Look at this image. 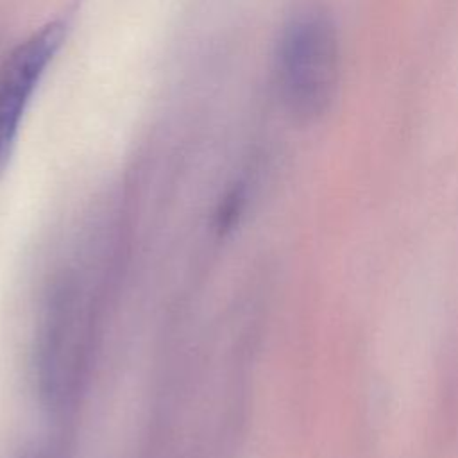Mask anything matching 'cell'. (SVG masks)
Wrapping results in <instances>:
<instances>
[{
    "label": "cell",
    "instance_id": "cell-1",
    "mask_svg": "<svg viewBox=\"0 0 458 458\" xmlns=\"http://www.w3.org/2000/svg\"><path fill=\"white\" fill-rule=\"evenodd\" d=\"M276 84L284 111L299 123L320 122L340 86V39L333 18L304 7L284 25L276 52Z\"/></svg>",
    "mask_w": 458,
    "mask_h": 458
},
{
    "label": "cell",
    "instance_id": "cell-2",
    "mask_svg": "<svg viewBox=\"0 0 458 458\" xmlns=\"http://www.w3.org/2000/svg\"><path fill=\"white\" fill-rule=\"evenodd\" d=\"M64 38V25L50 21L18 43L0 68V174L5 170L30 98Z\"/></svg>",
    "mask_w": 458,
    "mask_h": 458
},
{
    "label": "cell",
    "instance_id": "cell-3",
    "mask_svg": "<svg viewBox=\"0 0 458 458\" xmlns=\"http://www.w3.org/2000/svg\"><path fill=\"white\" fill-rule=\"evenodd\" d=\"M39 458H41V456H39Z\"/></svg>",
    "mask_w": 458,
    "mask_h": 458
}]
</instances>
